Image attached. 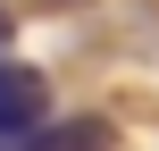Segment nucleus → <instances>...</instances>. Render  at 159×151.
<instances>
[{
    "label": "nucleus",
    "mask_w": 159,
    "mask_h": 151,
    "mask_svg": "<svg viewBox=\"0 0 159 151\" xmlns=\"http://www.w3.org/2000/svg\"><path fill=\"white\" fill-rule=\"evenodd\" d=\"M42 118H50V84H42L34 67L0 59V134H34Z\"/></svg>",
    "instance_id": "f257e3e1"
},
{
    "label": "nucleus",
    "mask_w": 159,
    "mask_h": 151,
    "mask_svg": "<svg viewBox=\"0 0 159 151\" xmlns=\"http://www.w3.org/2000/svg\"><path fill=\"white\" fill-rule=\"evenodd\" d=\"M17 151H117V126H109V118H59V126L42 118Z\"/></svg>",
    "instance_id": "f03ea898"
},
{
    "label": "nucleus",
    "mask_w": 159,
    "mask_h": 151,
    "mask_svg": "<svg viewBox=\"0 0 159 151\" xmlns=\"http://www.w3.org/2000/svg\"><path fill=\"white\" fill-rule=\"evenodd\" d=\"M0 50H8V17H0Z\"/></svg>",
    "instance_id": "7ed1b4c3"
}]
</instances>
